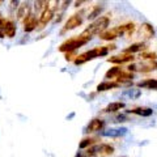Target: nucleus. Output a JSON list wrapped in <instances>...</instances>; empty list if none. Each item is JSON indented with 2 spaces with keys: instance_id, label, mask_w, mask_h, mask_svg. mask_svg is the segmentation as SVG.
Segmentation results:
<instances>
[{
  "instance_id": "393cba45",
  "label": "nucleus",
  "mask_w": 157,
  "mask_h": 157,
  "mask_svg": "<svg viewBox=\"0 0 157 157\" xmlns=\"http://www.w3.org/2000/svg\"><path fill=\"white\" fill-rule=\"evenodd\" d=\"M140 56H141V59H143L144 62H147V60H156V59H157V54L152 52V51H143Z\"/></svg>"
},
{
  "instance_id": "20e7f679",
  "label": "nucleus",
  "mask_w": 157,
  "mask_h": 157,
  "mask_svg": "<svg viewBox=\"0 0 157 157\" xmlns=\"http://www.w3.org/2000/svg\"><path fill=\"white\" fill-rule=\"evenodd\" d=\"M82 21H84V13H82V12L73 13L72 16H70L66 20L64 26H63L62 30H60V34H66L67 32H71V30H73V29L81 26Z\"/></svg>"
},
{
  "instance_id": "7ed1b4c3",
  "label": "nucleus",
  "mask_w": 157,
  "mask_h": 157,
  "mask_svg": "<svg viewBox=\"0 0 157 157\" xmlns=\"http://www.w3.org/2000/svg\"><path fill=\"white\" fill-rule=\"evenodd\" d=\"M109 24H110V17L109 16H100L97 20H94V21H92L89 25H88L86 29H84V32L86 34H89L90 37L93 36H96V34H100L102 32H105L107 26H109Z\"/></svg>"
},
{
  "instance_id": "f257e3e1",
  "label": "nucleus",
  "mask_w": 157,
  "mask_h": 157,
  "mask_svg": "<svg viewBox=\"0 0 157 157\" xmlns=\"http://www.w3.org/2000/svg\"><path fill=\"white\" fill-rule=\"evenodd\" d=\"M115 48H117L115 45L97 46L94 48H92V50H88L85 52L80 54V55H76L73 63H75L76 66H81V64H84V63H86V62L93 60V59H97V58H101V56H106L110 51H114Z\"/></svg>"
},
{
  "instance_id": "2eb2a0df",
  "label": "nucleus",
  "mask_w": 157,
  "mask_h": 157,
  "mask_svg": "<svg viewBox=\"0 0 157 157\" xmlns=\"http://www.w3.org/2000/svg\"><path fill=\"white\" fill-rule=\"evenodd\" d=\"M136 86L137 88H141V89L157 90V78H145V80L137 82Z\"/></svg>"
},
{
  "instance_id": "4be33fe9",
  "label": "nucleus",
  "mask_w": 157,
  "mask_h": 157,
  "mask_svg": "<svg viewBox=\"0 0 157 157\" xmlns=\"http://www.w3.org/2000/svg\"><path fill=\"white\" fill-rule=\"evenodd\" d=\"M121 72H122V67L121 66H114L105 73V78H107V80L110 81V78H117L118 76H119Z\"/></svg>"
},
{
  "instance_id": "dca6fc26",
  "label": "nucleus",
  "mask_w": 157,
  "mask_h": 157,
  "mask_svg": "<svg viewBox=\"0 0 157 157\" xmlns=\"http://www.w3.org/2000/svg\"><path fill=\"white\" fill-rule=\"evenodd\" d=\"M147 45L144 42H136V43H132L127 48H124V54H130V55H134L135 52H140V51H145Z\"/></svg>"
},
{
  "instance_id": "1a4fd4ad",
  "label": "nucleus",
  "mask_w": 157,
  "mask_h": 157,
  "mask_svg": "<svg viewBox=\"0 0 157 157\" xmlns=\"http://www.w3.org/2000/svg\"><path fill=\"white\" fill-rule=\"evenodd\" d=\"M109 63H113L115 66H122L124 63H130V62H134V55H130V54H124L122 52L119 55H113L107 59Z\"/></svg>"
},
{
  "instance_id": "9d476101",
  "label": "nucleus",
  "mask_w": 157,
  "mask_h": 157,
  "mask_svg": "<svg viewBox=\"0 0 157 157\" xmlns=\"http://www.w3.org/2000/svg\"><path fill=\"white\" fill-rule=\"evenodd\" d=\"M119 37H122L119 26H115V28H111V29H106L105 32H102L100 34V38L104 39V41H113V39L119 38Z\"/></svg>"
},
{
  "instance_id": "6e6552de",
  "label": "nucleus",
  "mask_w": 157,
  "mask_h": 157,
  "mask_svg": "<svg viewBox=\"0 0 157 157\" xmlns=\"http://www.w3.org/2000/svg\"><path fill=\"white\" fill-rule=\"evenodd\" d=\"M22 24H24V32L32 33V32L36 30L37 26H38V18L36 17V14L32 12L29 16H26L22 20Z\"/></svg>"
},
{
  "instance_id": "6ab92c4d",
  "label": "nucleus",
  "mask_w": 157,
  "mask_h": 157,
  "mask_svg": "<svg viewBox=\"0 0 157 157\" xmlns=\"http://www.w3.org/2000/svg\"><path fill=\"white\" fill-rule=\"evenodd\" d=\"M124 106H126L124 102L115 101V102H110V104L107 105L102 111H104V113H117V111H119L122 109H124Z\"/></svg>"
},
{
  "instance_id": "a211bd4d",
  "label": "nucleus",
  "mask_w": 157,
  "mask_h": 157,
  "mask_svg": "<svg viewBox=\"0 0 157 157\" xmlns=\"http://www.w3.org/2000/svg\"><path fill=\"white\" fill-rule=\"evenodd\" d=\"M121 85L118 84L117 81H102L100 84L97 85V92H106V90H111V89H117V88H119Z\"/></svg>"
},
{
  "instance_id": "9b49d317",
  "label": "nucleus",
  "mask_w": 157,
  "mask_h": 157,
  "mask_svg": "<svg viewBox=\"0 0 157 157\" xmlns=\"http://www.w3.org/2000/svg\"><path fill=\"white\" fill-rule=\"evenodd\" d=\"M132 80H134V73L130 71H122L119 73V76L115 78V81L119 85H124V86H130L132 85Z\"/></svg>"
},
{
  "instance_id": "0eeeda50",
  "label": "nucleus",
  "mask_w": 157,
  "mask_h": 157,
  "mask_svg": "<svg viewBox=\"0 0 157 157\" xmlns=\"http://www.w3.org/2000/svg\"><path fill=\"white\" fill-rule=\"evenodd\" d=\"M104 128H105V121L101 119V118H93L85 127V134H94V132L102 131Z\"/></svg>"
},
{
  "instance_id": "5701e85b",
  "label": "nucleus",
  "mask_w": 157,
  "mask_h": 157,
  "mask_svg": "<svg viewBox=\"0 0 157 157\" xmlns=\"http://www.w3.org/2000/svg\"><path fill=\"white\" fill-rule=\"evenodd\" d=\"M101 12H102V7H100V6H93L92 11L88 13V20H92V21H94V20H97L98 17H100Z\"/></svg>"
},
{
  "instance_id": "423d86ee",
  "label": "nucleus",
  "mask_w": 157,
  "mask_h": 157,
  "mask_svg": "<svg viewBox=\"0 0 157 157\" xmlns=\"http://www.w3.org/2000/svg\"><path fill=\"white\" fill-rule=\"evenodd\" d=\"M93 153H96L97 156L100 157H109V156H113L114 155V147L111 144H107V143H101V144H96L89 148Z\"/></svg>"
},
{
  "instance_id": "f03ea898",
  "label": "nucleus",
  "mask_w": 157,
  "mask_h": 157,
  "mask_svg": "<svg viewBox=\"0 0 157 157\" xmlns=\"http://www.w3.org/2000/svg\"><path fill=\"white\" fill-rule=\"evenodd\" d=\"M90 39H92V37L89 36V34H86L84 30H82L80 34H78V36H75L72 38L66 39V41L58 47V50L60 52H64V54H67V52H75L77 48L85 46L86 43L90 41Z\"/></svg>"
},
{
  "instance_id": "aec40b11",
  "label": "nucleus",
  "mask_w": 157,
  "mask_h": 157,
  "mask_svg": "<svg viewBox=\"0 0 157 157\" xmlns=\"http://www.w3.org/2000/svg\"><path fill=\"white\" fill-rule=\"evenodd\" d=\"M97 141H98V137H92V136L84 137V139L80 141V144H78V148L80 149H88V148H90V147L96 145Z\"/></svg>"
},
{
  "instance_id": "bb28decb",
  "label": "nucleus",
  "mask_w": 157,
  "mask_h": 157,
  "mask_svg": "<svg viewBox=\"0 0 157 157\" xmlns=\"http://www.w3.org/2000/svg\"><path fill=\"white\" fill-rule=\"evenodd\" d=\"M127 121H128V118H127L126 115H123V114H122V115H118V117L115 118V122H127Z\"/></svg>"
},
{
  "instance_id": "b1692460",
  "label": "nucleus",
  "mask_w": 157,
  "mask_h": 157,
  "mask_svg": "<svg viewBox=\"0 0 157 157\" xmlns=\"http://www.w3.org/2000/svg\"><path fill=\"white\" fill-rule=\"evenodd\" d=\"M48 6H50V2H36L34 3V9H36V12H39V14H41Z\"/></svg>"
},
{
  "instance_id": "ddd939ff",
  "label": "nucleus",
  "mask_w": 157,
  "mask_h": 157,
  "mask_svg": "<svg viewBox=\"0 0 157 157\" xmlns=\"http://www.w3.org/2000/svg\"><path fill=\"white\" fill-rule=\"evenodd\" d=\"M139 32H140V36H143L145 39H151V38L155 37V29L149 22L141 24Z\"/></svg>"
},
{
  "instance_id": "a878e982",
  "label": "nucleus",
  "mask_w": 157,
  "mask_h": 157,
  "mask_svg": "<svg viewBox=\"0 0 157 157\" xmlns=\"http://www.w3.org/2000/svg\"><path fill=\"white\" fill-rule=\"evenodd\" d=\"M9 4H11V6H9V8H11V12H14V11H16L17 12V8H18V2H11V3H9Z\"/></svg>"
},
{
  "instance_id": "412c9836",
  "label": "nucleus",
  "mask_w": 157,
  "mask_h": 157,
  "mask_svg": "<svg viewBox=\"0 0 157 157\" xmlns=\"http://www.w3.org/2000/svg\"><path fill=\"white\" fill-rule=\"evenodd\" d=\"M126 128L123 127H119V128H110L107 131H104L102 135L104 136H110V137H119V136H123L126 134Z\"/></svg>"
},
{
  "instance_id": "f3484780",
  "label": "nucleus",
  "mask_w": 157,
  "mask_h": 157,
  "mask_svg": "<svg viewBox=\"0 0 157 157\" xmlns=\"http://www.w3.org/2000/svg\"><path fill=\"white\" fill-rule=\"evenodd\" d=\"M121 29V33H122V37L126 36V37H131L132 34L135 33L136 30V25L134 22H126V24H122V25H118Z\"/></svg>"
},
{
  "instance_id": "39448f33",
  "label": "nucleus",
  "mask_w": 157,
  "mask_h": 157,
  "mask_svg": "<svg viewBox=\"0 0 157 157\" xmlns=\"http://www.w3.org/2000/svg\"><path fill=\"white\" fill-rule=\"evenodd\" d=\"M157 70V60H147V62H141V63H132L128 66V71L130 72H141V73H148L152 71Z\"/></svg>"
},
{
  "instance_id": "cd10ccee",
  "label": "nucleus",
  "mask_w": 157,
  "mask_h": 157,
  "mask_svg": "<svg viewBox=\"0 0 157 157\" xmlns=\"http://www.w3.org/2000/svg\"><path fill=\"white\" fill-rule=\"evenodd\" d=\"M0 3H2V2H0Z\"/></svg>"
},
{
  "instance_id": "4468645a",
  "label": "nucleus",
  "mask_w": 157,
  "mask_h": 157,
  "mask_svg": "<svg viewBox=\"0 0 157 157\" xmlns=\"http://www.w3.org/2000/svg\"><path fill=\"white\" fill-rule=\"evenodd\" d=\"M128 113L131 114H135V115H139V117H144V118H148L153 114V110L151 107H147V106H137L134 107V109L128 110Z\"/></svg>"
},
{
  "instance_id": "f8f14e48",
  "label": "nucleus",
  "mask_w": 157,
  "mask_h": 157,
  "mask_svg": "<svg viewBox=\"0 0 157 157\" xmlns=\"http://www.w3.org/2000/svg\"><path fill=\"white\" fill-rule=\"evenodd\" d=\"M32 13V6L26 2L24 3H20V6L17 8V12H16V16L18 20H24L26 16H29V14Z\"/></svg>"
}]
</instances>
